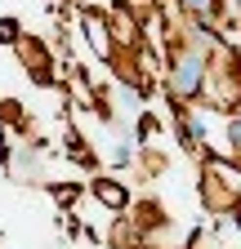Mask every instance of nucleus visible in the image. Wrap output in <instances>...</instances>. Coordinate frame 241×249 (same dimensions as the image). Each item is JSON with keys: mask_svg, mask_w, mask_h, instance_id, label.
Wrapping results in <instances>:
<instances>
[{"mask_svg": "<svg viewBox=\"0 0 241 249\" xmlns=\"http://www.w3.org/2000/svg\"><path fill=\"white\" fill-rule=\"evenodd\" d=\"M188 5H192V9H205V5H210V0H188Z\"/></svg>", "mask_w": 241, "mask_h": 249, "instance_id": "obj_2", "label": "nucleus"}, {"mask_svg": "<svg viewBox=\"0 0 241 249\" xmlns=\"http://www.w3.org/2000/svg\"><path fill=\"white\" fill-rule=\"evenodd\" d=\"M174 89H197V67H192V62H183V67H179V76H174Z\"/></svg>", "mask_w": 241, "mask_h": 249, "instance_id": "obj_1", "label": "nucleus"}, {"mask_svg": "<svg viewBox=\"0 0 241 249\" xmlns=\"http://www.w3.org/2000/svg\"><path fill=\"white\" fill-rule=\"evenodd\" d=\"M232 138H241V124H232Z\"/></svg>", "mask_w": 241, "mask_h": 249, "instance_id": "obj_3", "label": "nucleus"}]
</instances>
